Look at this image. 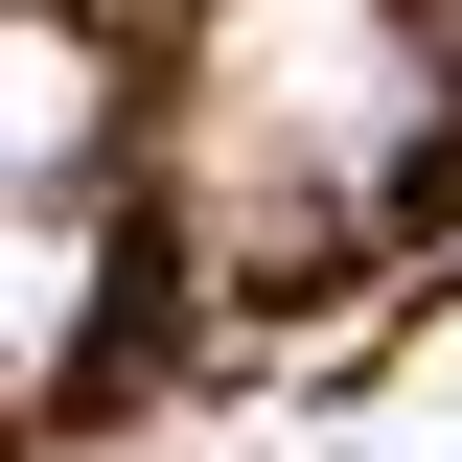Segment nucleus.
I'll return each mask as SVG.
<instances>
[{"label":"nucleus","mask_w":462,"mask_h":462,"mask_svg":"<svg viewBox=\"0 0 462 462\" xmlns=\"http://www.w3.org/2000/svg\"><path fill=\"white\" fill-rule=\"evenodd\" d=\"M0 93H23V162H47V185L93 162V47H69V23H23V69H0Z\"/></svg>","instance_id":"nucleus-2"},{"label":"nucleus","mask_w":462,"mask_h":462,"mask_svg":"<svg viewBox=\"0 0 462 462\" xmlns=\"http://www.w3.org/2000/svg\"><path fill=\"white\" fill-rule=\"evenodd\" d=\"M208 93L254 116V139H300V162H393L416 116H439V69H416L393 0H231L208 23Z\"/></svg>","instance_id":"nucleus-1"}]
</instances>
